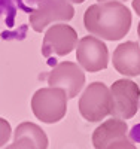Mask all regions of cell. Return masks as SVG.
Instances as JSON below:
<instances>
[{"label": "cell", "instance_id": "cell-3", "mask_svg": "<svg viewBox=\"0 0 140 149\" xmlns=\"http://www.w3.org/2000/svg\"><path fill=\"white\" fill-rule=\"evenodd\" d=\"M112 110V97L107 86L101 82H94L88 85L84 95L79 100L81 115L90 122L101 121L104 116L110 115Z\"/></svg>", "mask_w": 140, "mask_h": 149}, {"label": "cell", "instance_id": "cell-8", "mask_svg": "<svg viewBox=\"0 0 140 149\" xmlns=\"http://www.w3.org/2000/svg\"><path fill=\"white\" fill-rule=\"evenodd\" d=\"M76 42L78 37L72 27L63 26V24L52 26L45 34L42 54L49 55L51 52H55L57 55H66L75 48Z\"/></svg>", "mask_w": 140, "mask_h": 149}, {"label": "cell", "instance_id": "cell-6", "mask_svg": "<svg viewBox=\"0 0 140 149\" xmlns=\"http://www.w3.org/2000/svg\"><path fill=\"white\" fill-rule=\"evenodd\" d=\"M128 125L121 118H113L106 121L104 124L94 131L93 145L97 149L104 148H134V145L127 137Z\"/></svg>", "mask_w": 140, "mask_h": 149}, {"label": "cell", "instance_id": "cell-4", "mask_svg": "<svg viewBox=\"0 0 140 149\" xmlns=\"http://www.w3.org/2000/svg\"><path fill=\"white\" fill-rule=\"evenodd\" d=\"M110 97H112L110 113L115 118L130 119L136 115L140 100V88L136 82L130 79L115 81L110 86Z\"/></svg>", "mask_w": 140, "mask_h": 149}, {"label": "cell", "instance_id": "cell-9", "mask_svg": "<svg viewBox=\"0 0 140 149\" xmlns=\"http://www.w3.org/2000/svg\"><path fill=\"white\" fill-rule=\"evenodd\" d=\"M113 67L125 76H140V46L136 42L121 43L113 52Z\"/></svg>", "mask_w": 140, "mask_h": 149}, {"label": "cell", "instance_id": "cell-11", "mask_svg": "<svg viewBox=\"0 0 140 149\" xmlns=\"http://www.w3.org/2000/svg\"><path fill=\"white\" fill-rule=\"evenodd\" d=\"M10 125L9 122L3 118H0V148L5 146V143H8L9 136H10Z\"/></svg>", "mask_w": 140, "mask_h": 149}, {"label": "cell", "instance_id": "cell-7", "mask_svg": "<svg viewBox=\"0 0 140 149\" xmlns=\"http://www.w3.org/2000/svg\"><path fill=\"white\" fill-rule=\"evenodd\" d=\"M84 82H85V74L79 69V66L75 63H67V61L58 64L51 72L49 78H48L49 86L64 88L69 98L76 97V94L84 86Z\"/></svg>", "mask_w": 140, "mask_h": 149}, {"label": "cell", "instance_id": "cell-10", "mask_svg": "<svg viewBox=\"0 0 140 149\" xmlns=\"http://www.w3.org/2000/svg\"><path fill=\"white\" fill-rule=\"evenodd\" d=\"M10 149L17 148H37L43 149L48 148V137L42 131L40 127L31 122H22L17 127L15 136H14V143L9 145Z\"/></svg>", "mask_w": 140, "mask_h": 149}, {"label": "cell", "instance_id": "cell-12", "mask_svg": "<svg viewBox=\"0 0 140 149\" xmlns=\"http://www.w3.org/2000/svg\"><path fill=\"white\" fill-rule=\"evenodd\" d=\"M137 31H139V37H140V22H139V27H137Z\"/></svg>", "mask_w": 140, "mask_h": 149}, {"label": "cell", "instance_id": "cell-1", "mask_svg": "<svg viewBox=\"0 0 140 149\" xmlns=\"http://www.w3.org/2000/svg\"><path fill=\"white\" fill-rule=\"evenodd\" d=\"M84 24L85 29L97 37L106 40H119L130 31L131 12L116 0L95 3L86 9Z\"/></svg>", "mask_w": 140, "mask_h": 149}, {"label": "cell", "instance_id": "cell-2", "mask_svg": "<svg viewBox=\"0 0 140 149\" xmlns=\"http://www.w3.org/2000/svg\"><path fill=\"white\" fill-rule=\"evenodd\" d=\"M67 94L60 86H49V88L37 90L31 98V110L34 116L45 122L54 124L66 115Z\"/></svg>", "mask_w": 140, "mask_h": 149}, {"label": "cell", "instance_id": "cell-5", "mask_svg": "<svg viewBox=\"0 0 140 149\" xmlns=\"http://www.w3.org/2000/svg\"><path fill=\"white\" fill-rule=\"evenodd\" d=\"M76 60L86 72H100L107 67V46L104 42L95 39L94 36H85L79 40L76 48Z\"/></svg>", "mask_w": 140, "mask_h": 149}]
</instances>
